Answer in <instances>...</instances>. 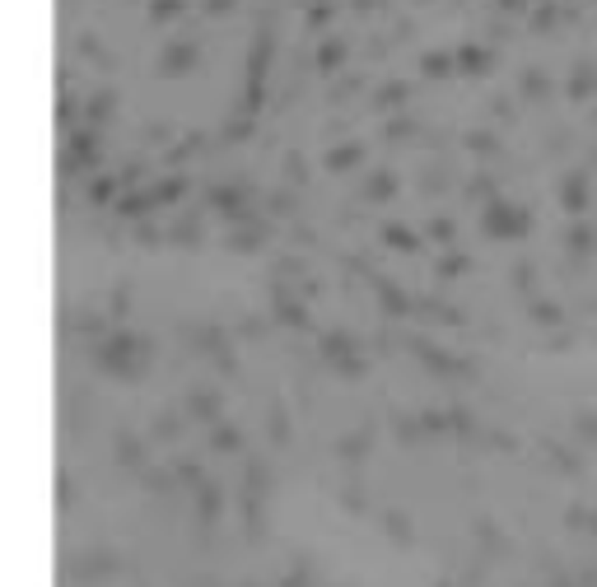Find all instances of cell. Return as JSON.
Returning a JSON list of instances; mask_svg holds the SVG:
<instances>
[{
    "label": "cell",
    "mask_w": 597,
    "mask_h": 587,
    "mask_svg": "<svg viewBox=\"0 0 597 587\" xmlns=\"http://www.w3.org/2000/svg\"><path fill=\"white\" fill-rule=\"evenodd\" d=\"M341 56H346V42H341V38H331V42L317 47V65H322V70H336Z\"/></svg>",
    "instance_id": "cell-10"
},
{
    "label": "cell",
    "mask_w": 597,
    "mask_h": 587,
    "mask_svg": "<svg viewBox=\"0 0 597 587\" xmlns=\"http://www.w3.org/2000/svg\"><path fill=\"white\" fill-rule=\"evenodd\" d=\"M401 98H406V84H401V79H392V84H383V89L374 93V108H397Z\"/></svg>",
    "instance_id": "cell-11"
},
{
    "label": "cell",
    "mask_w": 597,
    "mask_h": 587,
    "mask_svg": "<svg viewBox=\"0 0 597 587\" xmlns=\"http://www.w3.org/2000/svg\"><path fill=\"white\" fill-rule=\"evenodd\" d=\"M327 15H331L327 5H313V10H308V24H327Z\"/></svg>",
    "instance_id": "cell-23"
},
{
    "label": "cell",
    "mask_w": 597,
    "mask_h": 587,
    "mask_svg": "<svg viewBox=\"0 0 597 587\" xmlns=\"http://www.w3.org/2000/svg\"><path fill=\"white\" fill-rule=\"evenodd\" d=\"M159 196H182V182H177V177H173V182H164V186H159Z\"/></svg>",
    "instance_id": "cell-24"
},
{
    "label": "cell",
    "mask_w": 597,
    "mask_h": 587,
    "mask_svg": "<svg viewBox=\"0 0 597 587\" xmlns=\"http://www.w3.org/2000/svg\"><path fill=\"white\" fill-rule=\"evenodd\" d=\"M453 65H457V56H448V51H424V56H420V70H424V75H434V79L448 75Z\"/></svg>",
    "instance_id": "cell-6"
},
{
    "label": "cell",
    "mask_w": 597,
    "mask_h": 587,
    "mask_svg": "<svg viewBox=\"0 0 597 587\" xmlns=\"http://www.w3.org/2000/svg\"><path fill=\"white\" fill-rule=\"evenodd\" d=\"M490 65V51H481V47H457V70H472V75H481Z\"/></svg>",
    "instance_id": "cell-5"
},
{
    "label": "cell",
    "mask_w": 597,
    "mask_h": 587,
    "mask_svg": "<svg viewBox=\"0 0 597 587\" xmlns=\"http://www.w3.org/2000/svg\"><path fill=\"white\" fill-rule=\"evenodd\" d=\"M360 145H331L327 150V168H350V163H360Z\"/></svg>",
    "instance_id": "cell-9"
},
{
    "label": "cell",
    "mask_w": 597,
    "mask_h": 587,
    "mask_svg": "<svg viewBox=\"0 0 597 587\" xmlns=\"http://www.w3.org/2000/svg\"><path fill=\"white\" fill-rule=\"evenodd\" d=\"M593 122H597V117H593Z\"/></svg>",
    "instance_id": "cell-27"
},
{
    "label": "cell",
    "mask_w": 597,
    "mask_h": 587,
    "mask_svg": "<svg viewBox=\"0 0 597 587\" xmlns=\"http://www.w3.org/2000/svg\"><path fill=\"white\" fill-rule=\"evenodd\" d=\"M266 51H271V33H257L252 56H248V79H262V70H266Z\"/></svg>",
    "instance_id": "cell-4"
},
{
    "label": "cell",
    "mask_w": 597,
    "mask_h": 587,
    "mask_svg": "<svg viewBox=\"0 0 597 587\" xmlns=\"http://www.w3.org/2000/svg\"><path fill=\"white\" fill-rule=\"evenodd\" d=\"M182 5H187V0H150V19H154V24L159 19H173Z\"/></svg>",
    "instance_id": "cell-12"
},
{
    "label": "cell",
    "mask_w": 597,
    "mask_h": 587,
    "mask_svg": "<svg viewBox=\"0 0 597 587\" xmlns=\"http://www.w3.org/2000/svg\"><path fill=\"white\" fill-rule=\"evenodd\" d=\"M392 172H374V177H369V196H378V201H383V196H392Z\"/></svg>",
    "instance_id": "cell-13"
},
{
    "label": "cell",
    "mask_w": 597,
    "mask_h": 587,
    "mask_svg": "<svg viewBox=\"0 0 597 587\" xmlns=\"http://www.w3.org/2000/svg\"><path fill=\"white\" fill-rule=\"evenodd\" d=\"M467 145H472V150H495V136H481V131H476V136H467Z\"/></svg>",
    "instance_id": "cell-18"
},
{
    "label": "cell",
    "mask_w": 597,
    "mask_h": 587,
    "mask_svg": "<svg viewBox=\"0 0 597 587\" xmlns=\"http://www.w3.org/2000/svg\"><path fill=\"white\" fill-rule=\"evenodd\" d=\"M112 196V177H103V182H94V201H108Z\"/></svg>",
    "instance_id": "cell-22"
},
{
    "label": "cell",
    "mask_w": 597,
    "mask_h": 587,
    "mask_svg": "<svg viewBox=\"0 0 597 587\" xmlns=\"http://www.w3.org/2000/svg\"><path fill=\"white\" fill-rule=\"evenodd\" d=\"M388 238H392L397 248H411V243H415V238H411V233H406V229H388Z\"/></svg>",
    "instance_id": "cell-19"
},
{
    "label": "cell",
    "mask_w": 597,
    "mask_h": 587,
    "mask_svg": "<svg viewBox=\"0 0 597 587\" xmlns=\"http://www.w3.org/2000/svg\"><path fill=\"white\" fill-rule=\"evenodd\" d=\"M191 61H196V47H191V42H168V47H164L159 70H164V75H182V70H191Z\"/></svg>",
    "instance_id": "cell-1"
},
{
    "label": "cell",
    "mask_w": 597,
    "mask_h": 587,
    "mask_svg": "<svg viewBox=\"0 0 597 587\" xmlns=\"http://www.w3.org/2000/svg\"><path fill=\"white\" fill-rule=\"evenodd\" d=\"M486 224H490L495 233H514V229H523V224H527V215H514L509 205H490V219H486Z\"/></svg>",
    "instance_id": "cell-3"
},
{
    "label": "cell",
    "mask_w": 597,
    "mask_h": 587,
    "mask_svg": "<svg viewBox=\"0 0 597 587\" xmlns=\"http://www.w3.org/2000/svg\"><path fill=\"white\" fill-rule=\"evenodd\" d=\"M248 136V122H234V126H224V140H243Z\"/></svg>",
    "instance_id": "cell-20"
},
{
    "label": "cell",
    "mask_w": 597,
    "mask_h": 587,
    "mask_svg": "<svg viewBox=\"0 0 597 587\" xmlns=\"http://www.w3.org/2000/svg\"><path fill=\"white\" fill-rule=\"evenodd\" d=\"M210 201L220 205V210H238V191H229V186H215V191H210Z\"/></svg>",
    "instance_id": "cell-14"
},
{
    "label": "cell",
    "mask_w": 597,
    "mask_h": 587,
    "mask_svg": "<svg viewBox=\"0 0 597 587\" xmlns=\"http://www.w3.org/2000/svg\"><path fill=\"white\" fill-rule=\"evenodd\" d=\"M518 89L527 93V98H546V93H550V79L541 75V70H523V75H518Z\"/></svg>",
    "instance_id": "cell-7"
},
{
    "label": "cell",
    "mask_w": 597,
    "mask_h": 587,
    "mask_svg": "<svg viewBox=\"0 0 597 587\" xmlns=\"http://www.w3.org/2000/svg\"><path fill=\"white\" fill-rule=\"evenodd\" d=\"M504 10H523V0H500Z\"/></svg>",
    "instance_id": "cell-26"
},
{
    "label": "cell",
    "mask_w": 597,
    "mask_h": 587,
    "mask_svg": "<svg viewBox=\"0 0 597 587\" xmlns=\"http://www.w3.org/2000/svg\"><path fill=\"white\" fill-rule=\"evenodd\" d=\"M108 108H112V93H98V98H94V108H89V117L98 122V117H108Z\"/></svg>",
    "instance_id": "cell-17"
},
{
    "label": "cell",
    "mask_w": 597,
    "mask_h": 587,
    "mask_svg": "<svg viewBox=\"0 0 597 587\" xmlns=\"http://www.w3.org/2000/svg\"><path fill=\"white\" fill-rule=\"evenodd\" d=\"M597 89V65L593 61H579L574 65V75H569V98H588Z\"/></svg>",
    "instance_id": "cell-2"
},
{
    "label": "cell",
    "mask_w": 597,
    "mask_h": 587,
    "mask_svg": "<svg viewBox=\"0 0 597 587\" xmlns=\"http://www.w3.org/2000/svg\"><path fill=\"white\" fill-rule=\"evenodd\" d=\"M411 131H415V126H411L406 117H392V122H388V140H406Z\"/></svg>",
    "instance_id": "cell-15"
},
{
    "label": "cell",
    "mask_w": 597,
    "mask_h": 587,
    "mask_svg": "<svg viewBox=\"0 0 597 587\" xmlns=\"http://www.w3.org/2000/svg\"><path fill=\"white\" fill-rule=\"evenodd\" d=\"M550 24H555V5H541L536 19H532V29H550Z\"/></svg>",
    "instance_id": "cell-16"
},
{
    "label": "cell",
    "mask_w": 597,
    "mask_h": 587,
    "mask_svg": "<svg viewBox=\"0 0 597 587\" xmlns=\"http://www.w3.org/2000/svg\"><path fill=\"white\" fill-rule=\"evenodd\" d=\"M560 196H565V210H583V172H569L560 182Z\"/></svg>",
    "instance_id": "cell-8"
},
{
    "label": "cell",
    "mask_w": 597,
    "mask_h": 587,
    "mask_svg": "<svg viewBox=\"0 0 597 587\" xmlns=\"http://www.w3.org/2000/svg\"><path fill=\"white\" fill-rule=\"evenodd\" d=\"M285 168H289V177H303V154H289L285 159Z\"/></svg>",
    "instance_id": "cell-21"
},
{
    "label": "cell",
    "mask_w": 597,
    "mask_h": 587,
    "mask_svg": "<svg viewBox=\"0 0 597 587\" xmlns=\"http://www.w3.org/2000/svg\"><path fill=\"white\" fill-rule=\"evenodd\" d=\"M229 5H234V0H205V10H210V15H220V10H229Z\"/></svg>",
    "instance_id": "cell-25"
}]
</instances>
